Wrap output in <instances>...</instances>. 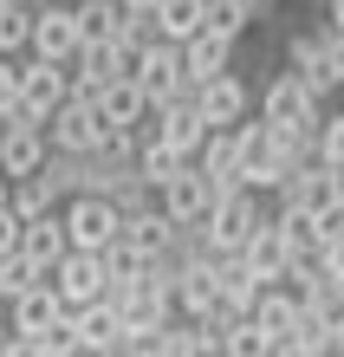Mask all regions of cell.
I'll return each instance as SVG.
<instances>
[{
	"label": "cell",
	"instance_id": "32",
	"mask_svg": "<svg viewBox=\"0 0 344 357\" xmlns=\"http://www.w3.org/2000/svg\"><path fill=\"white\" fill-rule=\"evenodd\" d=\"M13 104H20V59L0 52V111H13Z\"/></svg>",
	"mask_w": 344,
	"mask_h": 357
},
{
	"label": "cell",
	"instance_id": "7",
	"mask_svg": "<svg viewBox=\"0 0 344 357\" xmlns=\"http://www.w3.org/2000/svg\"><path fill=\"white\" fill-rule=\"evenodd\" d=\"M59 215H66V234H72V247H111L117 241V202L111 195H91V188H84V195H66L59 202Z\"/></svg>",
	"mask_w": 344,
	"mask_h": 357
},
{
	"label": "cell",
	"instance_id": "6",
	"mask_svg": "<svg viewBox=\"0 0 344 357\" xmlns=\"http://www.w3.org/2000/svg\"><path fill=\"white\" fill-rule=\"evenodd\" d=\"M52 286H59V299H66V312L91 305V299H104V286H111V266H104L98 247H66V260L52 266Z\"/></svg>",
	"mask_w": 344,
	"mask_h": 357
},
{
	"label": "cell",
	"instance_id": "13",
	"mask_svg": "<svg viewBox=\"0 0 344 357\" xmlns=\"http://www.w3.org/2000/svg\"><path fill=\"white\" fill-rule=\"evenodd\" d=\"M117 241L137 247L143 260H169V247H176V221H169L163 202H149V208H130V215L117 221Z\"/></svg>",
	"mask_w": 344,
	"mask_h": 357
},
{
	"label": "cell",
	"instance_id": "23",
	"mask_svg": "<svg viewBox=\"0 0 344 357\" xmlns=\"http://www.w3.org/2000/svg\"><path fill=\"white\" fill-rule=\"evenodd\" d=\"M98 111L111 117L117 130H137V123H143L149 111H156V104H149V91L137 85V78H111V85L98 91Z\"/></svg>",
	"mask_w": 344,
	"mask_h": 357
},
{
	"label": "cell",
	"instance_id": "38",
	"mask_svg": "<svg viewBox=\"0 0 344 357\" xmlns=\"http://www.w3.org/2000/svg\"><path fill=\"white\" fill-rule=\"evenodd\" d=\"M7 344H13V325H7V319H0V357H7Z\"/></svg>",
	"mask_w": 344,
	"mask_h": 357
},
{
	"label": "cell",
	"instance_id": "29",
	"mask_svg": "<svg viewBox=\"0 0 344 357\" xmlns=\"http://www.w3.org/2000/svg\"><path fill=\"white\" fill-rule=\"evenodd\" d=\"M221 351H227V357H273V338L260 331V319H253V312H241V319L221 331Z\"/></svg>",
	"mask_w": 344,
	"mask_h": 357
},
{
	"label": "cell",
	"instance_id": "8",
	"mask_svg": "<svg viewBox=\"0 0 344 357\" xmlns=\"http://www.w3.org/2000/svg\"><path fill=\"white\" fill-rule=\"evenodd\" d=\"M273 208H306V215H325V208H338L331 162H292V169L273 182Z\"/></svg>",
	"mask_w": 344,
	"mask_h": 357
},
{
	"label": "cell",
	"instance_id": "31",
	"mask_svg": "<svg viewBox=\"0 0 344 357\" xmlns=\"http://www.w3.org/2000/svg\"><path fill=\"white\" fill-rule=\"evenodd\" d=\"M318 150H325V162H344V111L318 117Z\"/></svg>",
	"mask_w": 344,
	"mask_h": 357
},
{
	"label": "cell",
	"instance_id": "40",
	"mask_svg": "<svg viewBox=\"0 0 344 357\" xmlns=\"http://www.w3.org/2000/svg\"><path fill=\"white\" fill-rule=\"evenodd\" d=\"M124 7H156V0H124Z\"/></svg>",
	"mask_w": 344,
	"mask_h": 357
},
{
	"label": "cell",
	"instance_id": "21",
	"mask_svg": "<svg viewBox=\"0 0 344 357\" xmlns=\"http://www.w3.org/2000/svg\"><path fill=\"white\" fill-rule=\"evenodd\" d=\"M20 247H27L39 266H59V260H66V247H72L66 215H59V208H46V215H27V227H20Z\"/></svg>",
	"mask_w": 344,
	"mask_h": 357
},
{
	"label": "cell",
	"instance_id": "10",
	"mask_svg": "<svg viewBox=\"0 0 344 357\" xmlns=\"http://www.w3.org/2000/svg\"><path fill=\"white\" fill-rule=\"evenodd\" d=\"M286 72L292 78H306V91L325 104L331 91H344L338 85V72H331V52H325V26H312V33H292L286 39Z\"/></svg>",
	"mask_w": 344,
	"mask_h": 357
},
{
	"label": "cell",
	"instance_id": "22",
	"mask_svg": "<svg viewBox=\"0 0 344 357\" xmlns=\"http://www.w3.org/2000/svg\"><path fill=\"white\" fill-rule=\"evenodd\" d=\"M241 266H247V273H260V280H286V234H279V221H273V215L247 234Z\"/></svg>",
	"mask_w": 344,
	"mask_h": 357
},
{
	"label": "cell",
	"instance_id": "28",
	"mask_svg": "<svg viewBox=\"0 0 344 357\" xmlns=\"http://www.w3.org/2000/svg\"><path fill=\"white\" fill-rule=\"evenodd\" d=\"M84 39H117L124 33V0H72Z\"/></svg>",
	"mask_w": 344,
	"mask_h": 357
},
{
	"label": "cell",
	"instance_id": "4",
	"mask_svg": "<svg viewBox=\"0 0 344 357\" xmlns=\"http://www.w3.org/2000/svg\"><path fill=\"white\" fill-rule=\"evenodd\" d=\"M66 98H72V66L66 59H39V52L20 59V104H27L39 123H46Z\"/></svg>",
	"mask_w": 344,
	"mask_h": 357
},
{
	"label": "cell",
	"instance_id": "2",
	"mask_svg": "<svg viewBox=\"0 0 344 357\" xmlns=\"http://www.w3.org/2000/svg\"><path fill=\"white\" fill-rule=\"evenodd\" d=\"M273 215V208H267V188H234V195H221V202H214L208 208V234H214V254H241V247H247V234H253V227H260Z\"/></svg>",
	"mask_w": 344,
	"mask_h": 357
},
{
	"label": "cell",
	"instance_id": "27",
	"mask_svg": "<svg viewBox=\"0 0 344 357\" xmlns=\"http://www.w3.org/2000/svg\"><path fill=\"white\" fill-rule=\"evenodd\" d=\"M33 13L39 7H27V0H0V52L7 59H20L33 46Z\"/></svg>",
	"mask_w": 344,
	"mask_h": 357
},
{
	"label": "cell",
	"instance_id": "14",
	"mask_svg": "<svg viewBox=\"0 0 344 357\" xmlns=\"http://www.w3.org/2000/svg\"><path fill=\"white\" fill-rule=\"evenodd\" d=\"M66 325H72L78 351H104V357H117V351H124V312H117V305H104V299L72 305V312H66Z\"/></svg>",
	"mask_w": 344,
	"mask_h": 357
},
{
	"label": "cell",
	"instance_id": "18",
	"mask_svg": "<svg viewBox=\"0 0 344 357\" xmlns=\"http://www.w3.org/2000/svg\"><path fill=\"white\" fill-rule=\"evenodd\" d=\"M111 78H117V39H84V46L72 52V91L98 98Z\"/></svg>",
	"mask_w": 344,
	"mask_h": 357
},
{
	"label": "cell",
	"instance_id": "9",
	"mask_svg": "<svg viewBox=\"0 0 344 357\" xmlns=\"http://www.w3.org/2000/svg\"><path fill=\"white\" fill-rule=\"evenodd\" d=\"M84 46V33H78V7L72 0H39V13H33V46L39 59H66L72 66V52Z\"/></svg>",
	"mask_w": 344,
	"mask_h": 357
},
{
	"label": "cell",
	"instance_id": "39",
	"mask_svg": "<svg viewBox=\"0 0 344 357\" xmlns=\"http://www.w3.org/2000/svg\"><path fill=\"white\" fill-rule=\"evenodd\" d=\"M331 331H338V351H344V312H338V325H331Z\"/></svg>",
	"mask_w": 344,
	"mask_h": 357
},
{
	"label": "cell",
	"instance_id": "19",
	"mask_svg": "<svg viewBox=\"0 0 344 357\" xmlns=\"http://www.w3.org/2000/svg\"><path fill=\"white\" fill-rule=\"evenodd\" d=\"M234 46H241V39L234 33H221V26H202V33H188L182 39V59H188V78H214V72H227L234 66Z\"/></svg>",
	"mask_w": 344,
	"mask_h": 357
},
{
	"label": "cell",
	"instance_id": "12",
	"mask_svg": "<svg viewBox=\"0 0 344 357\" xmlns=\"http://www.w3.org/2000/svg\"><path fill=\"white\" fill-rule=\"evenodd\" d=\"M13 331H20V338H46V331H59V325H66V299H59V286L52 280H39V286H27V292H13Z\"/></svg>",
	"mask_w": 344,
	"mask_h": 357
},
{
	"label": "cell",
	"instance_id": "24",
	"mask_svg": "<svg viewBox=\"0 0 344 357\" xmlns=\"http://www.w3.org/2000/svg\"><path fill=\"white\" fill-rule=\"evenodd\" d=\"M195 162L208 169V182H221V176H241V123H214V130L202 137Z\"/></svg>",
	"mask_w": 344,
	"mask_h": 357
},
{
	"label": "cell",
	"instance_id": "30",
	"mask_svg": "<svg viewBox=\"0 0 344 357\" xmlns=\"http://www.w3.org/2000/svg\"><path fill=\"white\" fill-rule=\"evenodd\" d=\"M156 13H163V33L169 39H188V33L208 26V0H156Z\"/></svg>",
	"mask_w": 344,
	"mask_h": 357
},
{
	"label": "cell",
	"instance_id": "16",
	"mask_svg": "<svg viewBox=\"0 0 344 357\" xmlns=\"http://www.w3.org/2000/svg\"><path fill=\"white\" fill-rule=\"evenodd\" d=\"M176 266V312L202 319L221 305V260H169Z\"/></svg>",
	"mask_w": 344,
	"mask_h": 357
},
{
	"label": "cell",
	"instance_id": "3",
	"mask_svg": "<svg viewBox=\"0 0 344 357\" xmlns=\"http://www.w3.org/2000/svg\"><path fill=\"white\" fill-rule=\"evenodd\" d=\"M253 111H260L267 123H286V130H318V117H325V104H318L306 91V78H292V72H273L260 98H253Z\"/></svg>",
	"mask_w": 344,
	"mask_h": 357
},
{
	"label": "cell",
	"instance_id": "34",
	"mask_svg": "<svg viewBox=\"0 0 344 357\" xmlns=\"http://www.w3.org/2000/svg\"><path fill=\"white\" fill-rule=\"evenodd\" d=\"M20 227H27V221H20L13 208H0V254H13V247H20Z\"/></svg>",
	"mask_w": 344,
	"mask_h": 357
},
{
	"label": "cell",
	"instance_id": "5",
	"mask_svg": "<svg viewBox=\"0 0 344 357\" xmlns=\"http://www.w3.org/2000/svg\"><path fill=\"white\" fill-rule=\"evenodd\" d=\"M137 85L149 91V104H176V98H195V78H188V59H182V39H163V46H149Z\"/></svg>",
	"mask_w": 344,
	"mask_h": 357
},
{
	"label": "cell",
	"instance_id": "25",
	"mask_svg": "<svg viewBox=\"0 0 344 357\" xmlns=\"http://www.w3.org/2000/svg\"><path fill=\"white\" fill-rule=\"evenodd\" d=\"M279 351H292V357H318V351H338V331L325 312H312V305H299V325L286 331V344Z\"/></svg>",
	"mask_w": 344,
	"mask_h": 357
},
{
	"label": "cell",
	"instance_id": "20",
	"mask_svg": "<svg viewBox=\"0 0 344 357\" xmlns=\"http://www.w3.org/2000/svg\"><path fill=\"white\" fill-rule=\"evenodd\" d=\"M253 319H260V331H267L273 351H279V344H286V331L299 325V286L267 280V286H260V299H253Z\"/></svg>",
	"mask_w": 344,
	"mask_h": 357
},
{
	"label": "cell",
	"instance_id": "11",
	"mask_svg": "<svg viewBox=\"0 0 344 357\" xmlns=\"http://www.w3.org/2000/svg\"><path fill=\"white\" fill-rule=\"evenodd\" d=\"M195 111L208 123H241V117H253V85L241 78V66L202 78V85H195Z\"/></svg>",
	"mask_w": 344,
	"mask_h": 357
},
{
	"label": "cell",
	"instance_id": "33",
	"mask_svg": "<svg viewBox=\"0 0 344 357\" xmlns=\"http://www.w3.org/2000/svg\"><path fill=\"white\" fill-rule=\"evenodd\" d=\"M325 52H331V72L344 85V26H331V20H325Z\"/></svg>",
	"mask_w": 344,
	"mask_h": 357
},
{
	"label": "cell",
	"instance_id": "1",
	"mask_svg": "<svg viewBox=\"0 0 344 357\" xmlns=\"http://www.w3.org/2000/svg\"><path fill=\"white\" fill-rule=\"evenodd\" d=\"M111 130H117V123L98 111V98H78V91L46 117V143H52V150H66V156L104 150V143H111Z\"/></svg>",
	"mask_w": 344,
	"mask_h": 357
},
{
	"label": "cell",
	"instance_id": "26",
	"mask_svg": "<svg viewBox=\"0 0 344 357\" xmlns=\"http://www.w3.org/2000/svg\"><path fill=\"white\" fill-rule=\"evenodd\" d=\"M66 202V188H59L46 169H33V176H13V215L27 221V215H46V208Z\"/></svg>",
	"mask_w": 344,
	"mask_h": 357
},
{
	"label": "cell",
	"instance_id": "35",
	"mask_svg": "<svg viewBox=\"0 0 344 357\" xmlns=\"http://www.w3.org/2000/svg\"><path fill=\"white\" fill-rule=\"evenodd\" d=\"M325 273H331V280H344V234L325 241Z\"/></svg>",
	"mask_w": 344,
	"mask_h": 357
},
{
	"label": "cell",
	"instance_id": "36",
	"mask_svg": "<svg viewBox=\"0 0 344 357\" xmlns=\"http://www.w3.org/2000/svg\"><path fill=\"white\" fill-rule=\"evenodd\" d=\"M318 20H331V26H344V0H325V13Z\"/></svg>",
	"mask_w": 344,
	"mask_h": 357
},
{
	"label": "cell",
	"instance_id": "17",
	"mask_svg": "<svg viewBox=\"0 0 344 357\" xmlns=\"http://www.w3.org/2000/svg\"><path fill=\"white\" fill-rule=\"evenodd\" d=\"M149 117H156V137L169 143V150H182V156H195L202 137L214 130V123L195 111V98H176V104H163V111H149Z\"/></svg>",
	"mask_w": 344,
	"mask_h": 357
},
{
	"label": "cell",
	"instance_id": "15",
	"mask_svg": "<svg viewBox=\"0 0 344 357\" xmlns=\"http://www.w3.org/2000/svg\"><path fill=\"white\" fill-rule=\"evenodd\" d=\"M156 202L169 208V221H208V208H214V182H208L202 162H188L182 176H169V182L156 188Z\"/></svg>",
	"mask_w": 344,
	"mask_h": 357
},
{
	"label": "cell",
	"instance_id": "37",
	"mask_svg": "<svg viewBox=\"0 0 344 357\" xmlns=\"http://www.w3.org/2000/svg\"><path fill=\"white\" fill-rule=\"evenodd\" d=\"M331 188H338V202H344V162H331Z\"/></svg>",
	"mask_w": 344,
	"mask_h": 357
}]
</instances>
